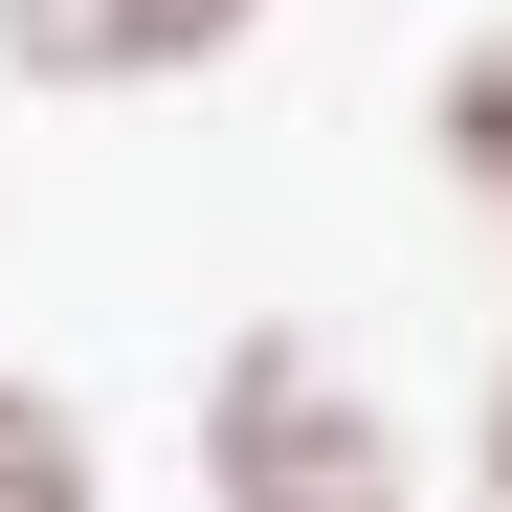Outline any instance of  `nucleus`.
<instances>
[{
  "label": "nucleus",
  "instance_id": "nucleus-1",
  "mask_svg": "<svg viewBox=\"0 0 512 512\" xmlns=\"http://www.w3.org/2000/svg\"><path fill=\"white\" fill-rule=\"evenodd\" d=\"M201 512H401V423L312 334H245L201 379Z\"/></svg>",
  "mask_w": 512,
  "mask_h": 512
},
{
  "label": "nucleus",
  "instance_id": "nucleus-2",
  "mask_svg": "<svg viewBox=\"0 0 512 512\" xmlns=\"http://www.w3.org/2000/svg\"><path fill=\"white\" fill-rule=\"evenodd\" d=\"M245 23H268V0H0V67H23V90H179Z\"/></svg>",
  "mask_w": 512,
  "mask_h": 512
},
{
  "label": "nucleus",
  "instance_id": "nucleus-3",
  "mask_svg": "<svg viewBox=\"0 0 512 512\" xmlns=\"http://www.w3.org/2000/svg\"><path fill=\"white\" fill-rule=\"evenodd\" d=\"M0 512H112V468H90V423H67L45 379H0Z\"/></svg>",
  "mask_w": 512,
  "mask_h": 512
},
{
  "label": "nucleus",
  "instance_id": "nucleus-4",
  "mask_svg": "<svg viewBox=\"0 0 512 512\" xmlns=\"http://www.w3.org/2000/svg\"><path fill=\"white\" fill-rule=\"evenodd\" d=\"M446 156H468V201L512 223V45H468V67H446Z\"/></svg>",
  "mask_w": 512,
  "mask_h": 512
},
{
  "label": "nucleus",
  "instance_id": "nucleus-5",
  "mask_svg": "<svg viewBox=\"0 0 512 512\" xmlns=\"http://www.w3.org/2000/svg\"><path fill=\"white\" fill-rule=\"evenodd\" d=\"M490 512H512V379H490Z\"/></svg>",
  "mask_w": 512,
  "mask_h": 512
}]
</instances>
